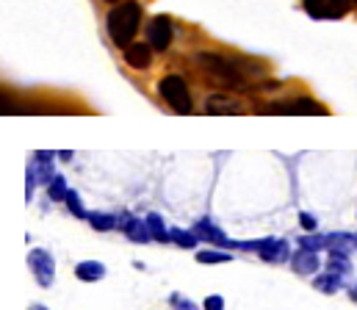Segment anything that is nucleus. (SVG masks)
<instances>
[{"mask_svg": "<svg viewBox=\"0 0 357 310\" xmlns=\"http://www.w3.org/2000/svg\"><path fill=\"white\" fill-rule=\"evenodd\" d=\"M139 20H142V6L136 0H125L116 8H111L108 14V36L116 47H128L133 45V36L139 31Z\"/></svg>", "mask_w": 357, "mask_h": 310, "instance_id": "f257e3e1", "label": "nucleus"}, {"mask_svg": "<svg viewBox=\"0 0 357 310\" xmlns=\"http://www.w3.org/2000/svg\"><path fill=\"white\" fill-rule=\"evenodd\" d=\"M197 61L225 86L230 89H241L247 86V78H244V67L236 61V59H227V56H216V53H199Z\"/></svg>", "mask_w": 357, "mask_h": 310, "instance_id": "f03ea898", "label": "nucleus"}, {"mask_svg": "<svg viewBox=\"0 0 357 310\" xmlns=\"http://www.w3.org/2000/svg\"><path fill=\"white\" fill-rule=\"evenodd\" d=\"M161 98L169 103V108L175 114H188L191 111V95H188V86L180 75H167L161 81Z\"/></svg>", "mask_w": 357, "mask_h": 310, "instance_id": "7ed1b4c3", "label": "nucleus"}, {"mask_svg": "<svg viewBox=\"0 0 357 310\" xmlns=\"http://www.w3.org/2000/svg\"><path fill=\"white\" fill-rule=\"evenodd\" d=\"M53 180V153H36L31 166H28V186H25V197H33L36 183H50Z\"/></svg>", "mask_w": 357, "mask_h": 310, "instance_id": "20e7f679", "label": "nucleus"}, {"mask_svg": "<svg viewBox=\"0 0 357 310\" xmlns=\"http://www.w3.org/2000/svg\"><path fill=\"white\" fill-rule=\"evenodd\" d=\"M28 263H31V272L36 277V283L42 288H50L53 280H56V261L47 249H31L28 252Z\"/></svg>", "mask_w": 357, "mask_h": 310, "instance_id": "39448f33", "label": "nucleus"}, {"mask_svg": "<svg viewBox=\"0 0 357 310\" xmlns=\"http://www.w3.org/2000/svg\"><path fill=\"white\" fill-rule=\"evenodd\" d=\"M307 14L316 17V20H338L344 17L355 0H302Z\"/></svg>", "mask_w": 357, "mask_h": 310, "instance_id": "423d86ee", "label": "nucleus"}, {"mask_svg": "<svg viewBox=\"0 0 357 310\" xmlns=\"http://www.w3.org/2000/svg\"><path fill=\"white\" fill-rule=\"evenodd\" d=\"M147 42L153 50H167L172 42V20L169 17H155L147 25Z\"/></svg>", "mask_w": 357, "mask_h": 310, "instance_id": "0eeeda50", "label": "nucleus"}, {"mask_svg": "<svg viewBox=\"0 0 357 310\" xmlns=\"http://www.w3.org/2000/svg\"><path fill=\"white\" fill-rule=\"evenodd\" d=\"M119 230L130 238V241H150L153 238V233H150V227H147V219L144 222H139V219H133V216H119Z\"/></svg>", "mask_w": 357, "mask_h": 310, "instance_id": "6e6552de", "label": "nucleus"}, {"mask_svg": "<svg viewBox=\"0 0 357 310\" xmlns=\"http://www.w3.org/2000/svg\"><path fill=\"white\" fill-rule=\"evenodd\" d=\"M125 61L133 70H147L153 61V47L150 45H128L125 47Z\"/></svg>", "mask_w": 357, "mask_h": 310, "instance_id": "1a4fd4ad", "label": "nucleus"}, {"mask_svg": "<svg viewBox=\"0 0 357 310\" xmlns=\"http://www.w3.org/2000/svg\"><path fill=\"white\" fill-rule=\"evenodd\" d=\"M194 233H197V238H202V241H211V244H222V247H230V238L211 222V219H199L197 224H194Z\"/></svg>", "mask_w": 357, "mask_h": 310, "instance_id": "9d476101", "label": "nucleus"}, {"mask_svg": "<svg viewBox=\"0 0 357 310\" xmlns=\"http://www.w3.org/2000/svg\"><path fill=\"white\" fill-rule=\"evenodd\" d=\"M268 114H321V108L313 100H291V103H280L266 108Z\"/></svg>", "mask_w": 357, "mask_h": 310, "instance_id": "9b49d317", "label": "nucleus"}, {"mask_svg": "<svg viewBox=\"0 0 357 310\" xmlns=\"http://www.w3.org/2000/svg\"><path fill=\"white\" fill-rule=\"evenodd\" d=\"M291 263H294V269H296L299 274H316L319 266H321V263H319V255L310 252V249H299Z\"/></svg>", "mask_w": 357, "mask_h": 310, "instance_id": "f8f14e48", "label": "nucleus"}, {"mask_svg": "<svg viewBox=\"0 0 357 310\" xmlns=\"http://www.w3.org/2000/svg\"><path fill=\"white\" fill-rule=\"evenodd\" d=\"M327 249H330V255H349L352 249H357V238L347 235V233H333V235H327Z\"/></svg>", "mask_w": 357, "mask_h": 310, "instance_id": "ddd939ff", "label": "nucleus"}, {"mask_svg": "<svg viewBox=\"0 0 357 310\" xmlns=\"http://www.w3.org/2000/svg\"><path fill=\"white\" fill-rule=\"evenodd\" d=\"M75 277L84 280V283H94V280H102L105 277V266L100 261H81L75 266Z\"/></svg>", "mask_w": 357, "mask_h": 310, "instance_id": "4468645a", "label": "nucleus"}, {"mask_svg": "<svg viewBox=\"0 0 357 310\" xmlns=\"http://www.w3.org/2000/svg\"><path fill=\"white\" fill-rule=\"evenodd\" d=\"M208 114H241L244 108H241V103H236L233 98H227V95H213L211 100H208Z\"/></svg>", "mask_w": 357, "mask_h": 310, "instance_id": "2eb2a0df", "label": "nucleus"}, {"mask_svg": "<svg viewBox=\"0 0 357 310\" xmlns=\"http://www.w3.org/2000/svg\"><path fill=\"white\" fill-rule=\"evenodd\" d=\"M261 258L271 261V263H282L288 258V241H268L266 247L261 249Z\"/></svg>", "mask_w": 357, "mask_h": 310, "instance_id": "dca6fc26", "label": "nucleus"}, {"mask_svg": "<svg viewBox=\"0 0 357 310\" xmlns=\"http://www.w3.org/2000/svg\"><path fill=\"white\" fill-rule=\"evenodd\" d=\"M147 227H150V233H153L155 241H169L172 238V233H167V224H164V219L158 213H150L147 216Z\"/></svg>", "mask_w": 357, "mask_h": 310, "instance_id": "f3484780", "label": "nucleus"}, {"mask_svg": "<svg viewBox=\"0 0 357 310\" xmlns=\"http://www.w3.org/2000/svg\"><path fill=\"white\" fill-rule=\"evenodd\" d=\"M341 286H344V277H341V274H333V272H327V274L316 277V288H321L324 294H333V291H338Z\"/></svg>", "mask_w": 357, "mask_h": 310, "instance_id": "a211bd4d", "label": "nucleus"}, {"mask_svg": "<svg viewBox=\"0 0 357 310\" xmlns=\"http://www.w3.org/2000/svg\"><path fill=\"white\" fill-rule=\"evenodd\" d=\"M89 222L94 230H100V233H105V230H114L116 224H119V219L116 216H111V213H89Z\"/></svg>", "mask_w": 357, "mask_h": 310, "instance_id": "6ab92c4d", "label": "nucleus"}, {"mask_svg": "<svg viewBox=\"0 0 357 310\" xmlns=\"http://www.w3.org/2000/svg\"><path fill=\"white\" fill-rule=\"evenodd\" d=\"M47 194H50V200H56V203H61V200H67V194H70V189H67V183H64V178H59V175H53V180L47 183Z\"/></svg>", "mask_w": 357, "mask_h": 310, "instance_id": "aec40b11", "label": "nucleus"}, {"mask_svg": "<svg viewBox=\"0 0 357 310\" xmlns=\"http://www.w3.org/2000/svg\"><path fill=\"white\" fill-rule=\"evenodd\" d=\"M299 247H302V249H310V252L327 249V235H319V233H313V235H302V238H299Z\"/></svg>", "mask_w": 357, "mask_h": 310, "instance_id": "412c9836", "label": "nucleus"}, {"mask_svg": "<svg viewBox=\"0 0 357 310\" xmlns=\"http://www.w3.org/2000/svg\"><path fill=\"white\" fill-rule=\"evenodd\" d=\"M327 272H333V274H341V277H347V274H349V255H330Z\"/></svg>", "mask_w": 357, "mask_h": 310, "instance_id": "4be33fe9", "label": "nucleus"}, {"mask_svg": "<svg viewBox=\"0 0 357 310\" xmlns=\"http://www.w3.org/2000/svg\"><path fill=\"white\" fill-rule=\"evenodd\" d=\"M172 241L180 244V247H185V249H194V247H197V233H188V230L175 227V230H172Z\"/></svg>", "mask_w": 357, "mask_h": 310, "instance_id": "5701e85b", "label": "nucleus"}, {"mask_svg": "<svg viewBox=\"0 0 357 310\" xmlns=\"http://www.w3.org/2000/svg\"><path fill=\"white\" fill-rule=\"evenodd\" d=\"M197 261H199V263H227V261H230V255H227V252L205 249V252H197Z\"/></svg>", "mask_w": 357, "mask_h": 310, "instance_id": "b1692460", "label": "nucleus"}, {"mask_svg": "<svg viewBox=\"0 0 357 310\" xmlns=\"http://www.w3.org/2000/svg\"><path fill=\"white\" fill-rule=\"evenodd\" d=\"M64 203H67V208H70V210H73V213H75L78 219H86V210H84V206H81V197H78L75 192H70Z\"/></svg>", "mask_w": 357, "mask_h": 310, "instance_id": "393cba45", "label": "nucleus"}, {"mask_svg": "<svg viewBox=\"0 0 357 310\" xmlns=\"http://www.w3.org/2000/svg\"><path fill=\"white\" fill-rule=\"evenodd\" d=\"M299 222H302V227H305V230H310V233H316V227H319L316 216H310V213H299Z\"/></svg>", "mask_w": 357, "mask_h": 310, "instance_id": "a878e982", "label": "nucleus"}, {"mask_svg": "<svg viewBox=\"0 0 357 310\" xmlns=\"http://www.w3.org/2000/svg\"><path fill=\"white\" fill-rule=\"evenodd\" d=\"M172 308L175 310H197V305H194L191 300H183V297L175 294V297H172Z\"/></svg>", "mask_w": 357, "mask_h": 310, "instance_id": "bb28decb", "label": "nucleus"}, {"mask_svg": "<svg viewBox=\"0 0 357 310\" xmlns=\"http://www.w3.org/2000/svg\"><path fill=\"white\" fill-rule=\"evenodd\" d=\"M205 310H225V300H222L219 294L208 297V300H205Z\"/></svg>", "mask_w": 357, "mask_h": 310, "instance_id": "cd10ccee", "label": "nucleus"}, {"mask_svg": "<svg viewBox=\"0 0 357 310\" xmlns=\"http://www.w3.org/2000/svg\"><path fill=\"white\" fill-rule=\"evenodd\" d=\"M28 310H47V308H45V305H31Z\"/></svg>", "mask_w": 357, "mask_h": 310, "instance_id": "c85d7f7f", "label": "nucleus"}, {"mask_svg": "<svg viewBox=\"0 0 357 310\" xmlns=\"http://www.w3.org/2000/svg\"><path fill=\"white\" fill-rule=\"evenodd\" d=\"M352 300H355V302H357V286H355V288H352Z\"/></svg>", "mask_w": 357, "mask_h": 310, "instance_id": "c756f323", "label": "nucleus"}, {"mask_svg": "<svg viewBox=\"0 0 357 310\" xmlns=\"http://www.w3.org/2000/svg\"><path fill=\"white\" fill-rule=\"evenodd\" d=\"M108 3H116V0H108Z\"/></svg>", "mask_w": 357, "mask_h": 310, "instance_id": "7c9ffc66", "label": "nucleus"}, {"mask_svg": "<svg viewBox=\"0 0 357 310\" xmlns=\"http://www.w3.org/2000/svg\"><path fill=\"white\" fill-rule=\"evenodd\" d=\"M355 238H357V235H355Z\"/></svg>", "mask_w": 357, "mask_h": 310, "instance_id": "2f4dec72", "label": "nucleus"}]
</instances>
